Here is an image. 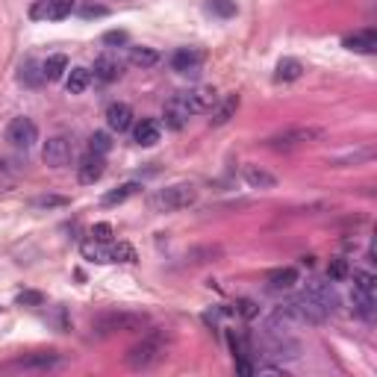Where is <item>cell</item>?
<instances>
[{"instance_id":"obj_1","label":"cell","mask_w":377,"mask_h":377,"mask_svg":"<svg viewBox=\"0 0 377 377\" xmlns=\"http://www.w3.org/2000/svg\"><path fill=\"white\" fill-rule=\"evenodd\" d=\"M162 356H165V336L162 333H151V336H145L142 342L133 345V348L127 351V365L136 369V372H145V369H154Z\"/></svg>"},{"instance_id":"obj_2","label":"cell","mask_w":377,"mask_h":377,"mask_svg":"<svg viewBox=\"0 0 377 377\" xmlns=\"http://www.w3.org/2000/svg\"><path fill=\"white\" fill-rule=\"evenodd\" d=\"M145 315L138 313H104L92 321V333L95 336H115V333H133L145 327Z\"/></svg>"},{"instance_id":"obj_3","label":"cell","mask_w":377,"mask_h":377,"mask_svg":"<svg viewBox=\"0 0 377 377\" xmlns=\"http://www.w3.org/2000/svg\"><path fill=\"white\" fill-rule=\"evenodd\" d=\"M283 306L289 310V315H292L297 324H321V321L327 319V310H324L319 301H315L310 292L292 297V301H286Z\"/></svg>"},{"instance_id":"obj_4","label":"cell","mask_w":377,"mask_h":377,"mask_svg":"<svg viewBox=\"0 0 377 377\" xmlns=\"http://www.w3.org/2000/svg\"><path fill=\"white\" fill-rule=\"evenodd\" d=\"M321 136H324V130H319V127H297V130H286L280 136L269 138V147L286 154V151H297V147H304L310 142H319Z\"/></svg>"},{"instance_id":"obj_5","label":"cell","mask_w":377,"mask_h":377,"mask_svg":"<svg viewBox=\"0 0 377 377\" xmlns=\"http://www.w3.org/2000/svg\"><path fill=\"white\" fill-rule=\"evenodd\" d=\"M197 201V188L192 183H177V186H168L156 195V204L162 206L165 212H177V210H188Z\"/></svg>"},{"instance_id":"obj_6","label":"cell","mask_w":377,"mask_h":377,"mask_svg":"<svg viewBox=\"0 0 377 377\" xmlns=\"http://www.w3.org/2000/svg\"><path fill=\"white\" fill-rule=\"evenodd\" d=\"M6 142L18 151H29L38 142V127L33 118H12L6 127Z\"/></svg>"},{"instance_id":"obj_7","label":"cell","mask_w":377,"mask_h":377,"mask_svg":"<svg viewBox=\"0 0 377 377\" xmlns=\"http://www.w3.org/2000/svg\"><path fill=\"white\" fill-rule=\"evenodd\" d=\"M71 154H74V142L68 136H51L42 147V160L51 168H65L71 162Z\"/></svg>"},{"instance_id":"obj_8","label":"cell","mask_w":377,"mask_h":377,"mask_svg":"<svg viewBox=\"0 0 377 377\" xmlns=\"http://www.w3.org/2000/svg\"><path fill=\"white\" fill-rule=\"evenodd\" d=\"M165 127H171V130H183V127L188 124V118H192V109H188V101L186 95H174L171 101L165 104Z\"/></svg>"},{"instance_id":"obj_9","label":"cell","mask_w":377,"mask_h":377,"mask_svg":"<svg viewBox=\"0 0 377 377\" xmlns=\"http://www.w3.org/2000/svg\"><path fill=\"white\" fill-rule=\"evenodd\" d=\"M104 171H106V160H104L101 154H92V151H88V154L83 156V162L77 165V180H80L83 186H92V183L101 180Z\"/></svg>"},{"instance_id":"obj_10","label":"cell","mask_w":377,"mask_h":377,"mask_svg":"<svg viewBox=\"0 0 377 377\" xmlns=\"http://www.w3.org/2000/svg\"><path fill=\"white\" fill-rule=\"evenodd\" d=\"M104 118H106V127L112 133H127L133 127V109H130V104H121V101L109 104Z\"/></svg>"},{"instance_id":"obj_11","label":"cell","mask_w":377,"mask_h":377,"mask_svg":"<svg viewBox=\"0 0 377 377\" xmlns=\"http://www.w3.org/2000/svg\"><path fill=\"white\" fill-rule=\"evenodd\" d=\"M186 101H188L192 115H201V112H212L215 104L221 101V95L210 86H201V88H195V92H186Z\"/></svg>"},{"instance_id":"obj_12","label":"cell","mask_w":377,"mask_h":377,"mask_svg":"<svg viewBox=\"0 0 377 377\" xmlns=\"http://www.w3.org/2000/svg\"><path fill=\"white\" fill-rule=\"evenodd\" d=\"M204 65V53L195 51V47H180L174 56H171V68L177 74H197Z\"/></svg>"},{"instance_id":"obj_13","label":"cell","mask_w":377,"mask_h":377,"mask_svg":"<svg viewBox=\"0 0 377 377\" xmlns=\"http://www.w3.org/2000/svg\"><path fill=\"white\" fill-rule=\"evenodd\" d=\"M133 138H136V145H142V147H154V145H160V138H162V124H160V121H154V118H145V121H138V124H136Z\"/></svg>"},{"instance_id":"obj_14","label":"cell","mask_w":377,"mask_h":377,"mask_svg":"<svg viewBox=\"0 0 377 377\" xmlns=\"http://www.w3.org/2000/svg\"><path fill=\"white\" fill-rule=\"evenodd\" d=\"M306 292H310V295L315 297V301H319V304L324 306L327 313H333L336 306H339V295H336L333 286H330V283H324V280H313L310 286H306Z\"/></svg>"},{"instance_id":"obj_15","label":"cell","mask_w":377,"mask_h":377,"mask_svg":"<svg viewBox=\"0 0 377 377\" xmlns=\"http://www.w3.org/2000/svg\"><path fill=\"white\" fill-rule=\"evenodd\" d=\"M342 45L348 47V51H354V53H374L377 51V33H374V29H360V33L345 38Z\"/></svg>"},{"instance_id":"obj_16","label":"cell","mask_w":377,"mask_h":377,"mask_svg":"<svg viewBox=\"0 0 377 377\" xmlns=\"http://www.w3.org/2000/svg\"><path fill=\"white\" fill-rule=\"evenodd\" d=\"M95 77H97L101 83L118 80V77H121V62H118L115 56H109V53L97 56V59H95Z\"/></svg>"},{"instance_id":"obj_17","label":"cell","mask_w":377,"mask_h":377,"mask_svg":"<svg viewBox=\"0 0 377 377\" xmlns=\"http://www.w3.org/2000/svg\"><path fill=\"white\" fill-rule=\"evenodd\" d=\"M242 174H245V183L251 188H274L277 186V177L271 171H265V168H260V165H245Z\"/></svg>"},{"instance_id":"obj_18","label":"cell","mask_w":377,"mask_h":377,"mask_svg":"<svg viewBox=\"0 0 377 377\" xmlns=\"http://www.w3.org/2000/svg\"><path fill=\"white\" fill-rule=\"evenodd\" d=\"M236 109H239V97L236 95H227V97H221V101L215 104V109H212V118H210V124L212 127H221V124H227L230 118L236 115Z\"/></svg>"},{"instance_id":"obj_19","label":"cell","mask_w":377,"mask_h":377,"mask_svg":"<svg viewBox=\"0 0 377 377\" xmlns=\"http://www.w3.org/2000/svg\"><path fill=\"white\" fill-rule=\"evenodd\" d=\"M65 71H68V56L65 53H53V56H47L45 62H42V74H45L47 83L62 80Z\"/></svg>"},{"instance_id":"obj_20","label":"cell","mask_w":377,"mask_h":377,"mask_svg":"<svg viewBox=\"0 0 377 377\" xmlns=\"http://www.w3.org/2000/svg\"><path fill=\"white\" fill-rule=\"evenodd\" d=\"M351 310L360 315V319H374V297L372 292H365V289H356L354 286V292H351Z\"/></svg>"},{"instance_id":"obj_21","label":"cell","mask_w":377,"mask_h":377,"mask_svg":"<svg viewBox=\"0 0 377 377\" xmlns=\"http://www.w3.org/2000/svg\"><path fill=\"white\" fill-rule=\"evenodd\" d=\"M88 83H92V71L88 68H68V77H65L68 95H83Z\"/></svg>"},{"instance_id":"obj_22","label":"cell","mask_w":377,"mask_h":377,"mask_svg":"<svg viewBox=\"0 0 377 377\" xmlns=\"http://www.w3.org/2000/svg\"><path fill=\"white\" fill-rule=\"evenodd\" d=\"M138 192H142V183L130 180V183H124V186L112 188V192H106V195H104V206H115V204H124V201H130V197H133V195H138Z\"/></svg>"},{"instance_id":"obj_23","label":"cell","mask_w":377,"mask_h":377,"mask_svg":"<svg viewBox=\"0 0 377 377\" xmlns=\"http://www.w3.org/2000/svg\"><path fill=\"white\" fill-rule=\"evenodd\" d=\"M301 74H304V65L297 62V59L286 56V59H280V62H277L274 80H280V83H292V80H297V77H301Z\"/></svg>"},{"instance_id":"obj_24","label":"cell","mask_w":377,"mask_h":377,"mask_svg":"<svg viewBox=\"0 0 377 377\" xmlns=\"http://www.w3.org/2000/svg\"><path fill=\"white\" fill-rule=\"evenodd\" d=\"M74 12V0H47L42 15L47 18V21H62V18H68Z\"/></svg>"},{"instance_id":"obj_25","label":"cell","mask_w":377,"mask_h":377,"mask_svg":"<svg viewBox=\"0 0 377 377\" xmlns=\"http://www.w3.org/2000/svg\"><path fill=\"white\" fill-rule=\"evenodd\" d=\"M62 360H59V354H33V356H24V360H18V365L21 369H53V365H59Z\"/></svg>"},{"instance_id":"obj_26","label":"cell","mask_w":377,"mask_h":377,"mask_svg":"<svg viewBox=\"0 0 377 377\" xmlns=\"http://www.w3.org/2000/svg\"><path fill=\"white\" fill-rule=\"evenodd\" d=\"M80 251L86 260H92V263H109V242H95V239H88L80 245Z\"/></svg>"},{"instance_id":"obj_27","label":"cell","mask_w":377,"mask_h":377,"mask_svg":"<svg viewBox=\"0 0 377 377\" xmlns=\"http://www.w3.org/2000/svg\"><path fill=\"white\" fill-rule=\"evenodd\" d=\"M297 283V271L295 269H274L271 274H269V286L271 289H292V286Z\"/></svg>"},{"instance_id":"obj_28","label":"cell","mask_w":377,"mask_h":377,"mask_svg":"<svg viewBox=\"0 0 377 377\" xmlns=\"http://www.w3.org/2000/svg\"><path fill=\"white\" fill-rule=\"evenodd\" d=\"M156 62H160V53H156L154 47H133L130 51V65H136V68H151Z\"/></svg>"},{"instance_id":"obj_29","label":"cell","mask_w":377,"mask_h":377,"mask_svg":"<svg viewBox=\"0 0 377 377\" xmlns=\"http://www.w3.org/2000/svg\"><path fill=\"white\" fill-rule=\"evenodd\" d=\"M18 80H21L24 86H42L45 83V74H42V65H36L33 59H29V62H24L21 65V74H18Z\"/></svg>"},{"instance_id":"obj_30","label":"cell","mask_w":377,"mask_h":377,"mask_svg":"<svg viewBox=\"0 0 377 377\" xmlns=\"http://www.w3.org/2000/svg\"><path fill=\"white\" fill-rule=\"evenodd\" d=\"M109 263H136V251L127 242L109 245Z\"/></svg>"},{"instance_id":"obj_31","label":"cell","mask_w":377,"mask_h":377,"mask_svg":"<svg viewBox=\"0 0 377 377\" xmlns=\"http://www.w3.org/2000/svg\"><path fill=\"white\" fill-rule=\"evenodd\" d=\"M88 151L106 156L109 151H112V138H109V133H104V130L92 133V138H88Z\"/></svg>"},{"instance_id":"obj_32","label":"cell","mask_w":377,"mask_h":377,"mask_svg":"<svg viewBox=\"0 0 377 377\" xmlns=\"http://www.w3.org/2000/svg\"><path fill=\"white\" fill-rule=\"evenodd\" d=\"M348 274H351L348 260H342V256H336V260H330V265H327V277H330V280H345Z\"/></svg>"},{"instance_id":"obj_33","label":"cell","mask_w":377,"mask_h":377,"mask_svg":"<svg viewBox=\"0 0 377 377\" xmlns=\"http://www.w3.org/2000/svg\"><path fill=\"white\" fill-rule=\"evenodd\" d=\"M354 286H356V289H365V292H374L377 277L372 271H360V269H356L354 271Z\"/></svg>"},{"instance_id":"obj_34","label":"cell","mask_w":377,"mask_h":377,"mask_svg":"<svg viewBox=\"0 0 377 377\" xmlns=\"http://www.w3.org/2000/svg\"><path fill=\"white\" fill-rule=\"evenodd\" d=\"M15 304H18V306H42V304H45V295L27 289V292H21V295L15 297Z\"/></svg>"},{"instance_id":"obj_35","label":"cell","mask_w":377,"mask_h":377,"mask_svg":"<svg viewBox=\"0 0 377 377\" xmlns=\"http://www.w3.org/2000/svg\"><path fill=\"white\" fill-rule=\"evenodd\" d=\"M210 9H212V12H218L221 18L236 15V3H233V0H210Z\"/></svg>"},{"instance_id":"obj_36","label":"cell","mask_w":377,"mask_h":377,"mask_svg":"<svg viewBox=\"0 0 377 377\" xmlns=\"http://www.w3.org/2000/svg\"><path fill=\"white\" fill-rule=\"evenodd\" d=\"M127 42H130V36H127L124 33V29H109V33L104 36V45H127Z\"/></svg>"},{"instance_id":"obj_37","label":"cell","mask_w":377,"mask_h":377,"mask_svg":"<svg viewBox=\"0 0 377 377\" xmlns=\"http://www.w3.org/2000/svg\"><path fill=\"white\" fill-rule=\"evenodd\" d=\"M92 239L95 242H109V239H112V224H95L92 227Z\"/></svg>"},{"instance_id":"obj_38","label":"cell","mask_w":377,"mask_h":377,"mask_svg":"<svg viewBox=\"0 0 377 377\" xmlns=\"http://www.w3.org/2000/svg\"><path fill=\"white\" fill-rule=\"evenodd\" d=\"M109 12L106 6H101V3H86V6H80V15L83 18H104Z\"/></svg>"},{"instance_id":"obj_39","label":"cell","mask_w":377,"mask_h":377,"mask_svg":"<svg viewBox=\"0 0 377 377\" xmlns=\"http://www.w3.org/2000/svg\"><path fill=\"white\" fill-rule=\"evenodd\" d=\"M260 313V306H256L251 297H245V301H239V315H245V319H254V315Z\"/></svg>"},{"instance_id":"obj_40","label":"cell","mask_w":377,"mask_h":377,"mask_svg":"<svg viewBox=\"0 0 377 377\" xmlns=\"http://www.w3.org/2000/svg\"><path fill=\"white\" fill-rule=\"evenodd\" d=\"M65 197H38L36 206H62Z\"/></svg>"}]
</instances>
